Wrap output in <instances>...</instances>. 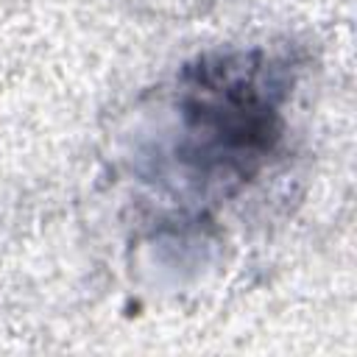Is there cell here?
<instances>
[{
	"label": "cell",
	"instance_id": "1",
	"mask_svg": "<svg viewBox=\"0 0 357 357\" xmlns=\"http://www.w3.org/2000/svg\"><path fill=\"white\" fill-rule=\"evenodd\" d=\"M287 73L262 50L198 56L181 70L176 159L201 190L234 192L284 134Z\"/></svg>",
	"mask_w": 357,
	"mask_h": 357
}]
</instances>
